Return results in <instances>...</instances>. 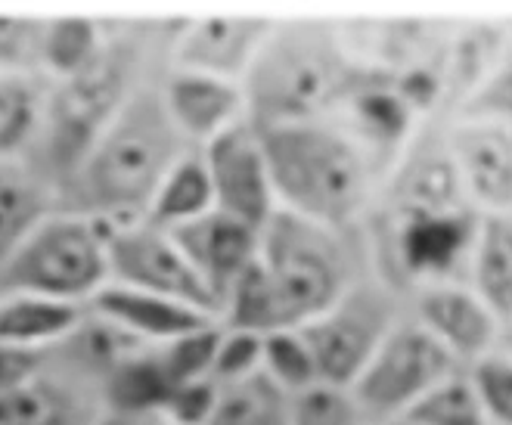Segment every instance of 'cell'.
<instances>
[{
    "label": "cell",
    "mask_w": 512,
    "mask_h": 425,
    "mask_svg": "<svg viewBox=\"0 0 512 425\" xmlns=\"http://www.w3.org/2000/svg\"><path fill=\"white\" fill-rule=\"evenodd\" d=\"M351 388L317 382L292 394V425H367Z\"/></svg>",
    "instance_id": "obj_27"
},
{
    "label": "cell",
    "mask_w": 512,
    "mask_h": 425,
    "mask_svg": "<svg viewBox=\"0 0 512 425\" xmlns=\"http://www.w3.org/2000/svg\"><path fill=\"white\" fill-rule=\"evenodd\" d=\"M112 19L97 16H47L38 72L47 84H66L87 75L106 56Z\"/></svg>",
    "instance_id": "obj_18"
},
{
    "label": "cell",
    "mask_w": 512,
    "mask_h": 425,
    "mask_svg": "<svg viewBox=\"0 0 512 425\" xmlns=\"http://www.w3.org/2000/svg\"><path fill=\"white\" fill-rule=\"evenodd\" d=\"M56 208L63 190L32 159H0V264Z\"/></svg>",
    "instance_id": "obj_15"
},
{
    "label": "cell",
    "mask_w": 512,
    "mask_h": 425,
    "mask_svg": "<svg viewBox=\"0 0 512 425\" xmlns=\"http://www.w3.org/2000/svg\"><path fill=\"white\" fill-rule=\"evenodd\" d=\"M450 370H454V354L429 329L395 326L351 382V394L370 422L398 419L426 391L441 385Z\"/></svg>",
    "instance_id": "obj_7"
},
{
    "label": "cell",
    "mask_w": 512,
    "mask_h": 425,
    "mask_svg": "<svg viewBox=\"0 0 512 425\" xmlns=\"http://www.w3.org/2000/svg\"><path fill=\"white\" fill-rule=\"evenodd\" d=\"M94 425H168L162 413H140V410H118L103 407Z\"/></svg>",
    "instance_id": "obj_34"
},
{
    "label": "cell",
    "mask_w": 512,
    "mask_h": 425,
    "mask_svg": "<svg viewBox=\"0 0 512 425\" xmlns=\"http://www.w3.org/2000/svg\"><path fill=\"white\" fill-rule=\"evenodd\" d=\"M475 394L500 425H512V357L478 360Z\"/></svg>",
    "instance_id": "obj_30"
},
{
    "label": "cell",
    "mask_w": 512,
    "mask_h": 425,
    "mask_svg": "<svg viewBox=\"0 0 512 425\" xmlns=\"http://www.w3.org/2000/svg\"><path fill=\"white\" fill-rule=\"evenodd\" d=\"M419 320L450 354L466 360L485 354L497 336L494 314L485 308V301H478L463 289H426L419 295Z\"/></svg>",
    "instance_id": "obj_17"
},
{
    "label": "cell",
    "mask_w": 512,
    "mask_h": 425,
    "mask_svg": "<svg viewBox=\"0 0 512 425\" xmlns=\"http://www.w3.org/2000/svg\"><path fill=\"white\" fill-rule=\"evenodd\" d=\"M208 425H292V394L264 373L218 385V404Z\"/></svg>",
    "instance_id": "obj_23"
},
{
    "label": "cell",
    "mask_w": 512,
    "mask_h": 425,
    "mask_svg": "<svg viewBox=\"0 0 512 425\" xmlns=\"http://www.w3.org/2000/svg\"><path fill=\"white\" fill-rule=\"evenodd\" d=\"M106 242L109 283L184 301V305H193L218 320L212 295L205 292V286L199 283L190 261L184 258L168 230L140 218L106 227Z\"/></svg>",
    "instance_id": "obj_8"
},
{
    "label": "cell",
    "mask_w": 512,
    "mask_h": 425,
    "mask_svg": "<svg viewBox=\"0 0 512 425\" xmlns=\"http://www.w3.org/2000/svg\"><path fill=\"white\" fill-rule=\"evenodd\" d=\"M168 233L174 236L180 252H184V258L190 261L205 292L212 295L215 308H221L227 289L243 277L249 264L255 261L261 230L212 208L208 215L177 227V230H168Z\"/></svg>",
    "instance_id": "obj_13"
},
{
    "label": "cell",
    "mask_w": 512,
    "mask_h": 425,
    "mask_svg": "<svg viewBox=\"0 0 512 425\" xmlns=\"http://www.w3.org/2000/svg\"><path fill=\"white\" fill-rule=\"evenodd\" d=\"M159 94L174 131L184 137L190 149H202L230 128L249 121L246 90L239 81L165 66L159 78Z\"/></svg>",
    "instance_id": "obj_12"
},
{
    "label": "cell",
    "mask_w": 512,
    "mask_h": 425,
    "mask_svg": "<svg viewBox=\"0 0 512 425\" xmlns=\"http://www.w3.org/2000/svg\"><path fill=\"white\" fill-rule=\"evenodd\" d=\"M500 342H503V348H506V351L512 354V326H509V329L503 332V339H500Z\"/></svg>",
    "instance_id": "obj_36"
},
{
    "label": "cell",
    "mask_w": 512,
    "mask_h": 425,
    "mask_svg": "<svg viewBox=\"0 0 512 425\" xmlns=\"http://www.w3.org/2000/svg\"><path fill=\"white\" fill-rule=\"evenodd\" d=\"M208 180H212L215 208L224 215L261 230L277 215V193L261 134L252 121L230 128L218 140L199 149Z\"/></svg>",
    "instance_id": "obj_10"
},
{
    "label": "cell",
    "mask_w": 512,
    "mask_h": 425,
    "mask_svg": "<svg viewBox=\"0 0 512 425\" xmlns=\"http://www.w3.org/2000/svg\"><path fill=\"white\" fill-rule=\"evenodd\" d=\"M87 314H94L97 320H103L106 326L122 332L125 339L137 345H165L187 336V332L218 323L212 314L184 305V301L115 286V283H106L97 292V298L87 305Z\"/></svg>",
    "instance_id": "obj_14"
},
{
    "label": "cell",
    "mask_w": 512,
    "mask_h": 425,
    "mask_svg": "<svg viewBox=\"0 0 512 425\" xmlns=\"http://www.w3.org/2000/svg\"><path fill=\"white\" fill-rule=\"evenodd\" d=\"M258 134L277 208L323 227L351 230L367 205L376 165L348 128L333 118H317L258 128Z\"/></svg>",
    "instance_id": "obj_3"
},
{
    "label": "cell",
    "mask_w": 512,
    "mask_h": 425,
    "mask_svg": "<svg viewBox=\"0 0 512 425\" xmlns=\"http://www.w3.org/2000/svg\"><path fill=\"white\" fill-rule=\"evenodd\" d=\"M215 208L212 180H208L205 162L199 149H190L187 156H180L174 168L165 174L153 202L146 208V221H153L162 230H177Z\"/></svg>",
    "instance_id": "obj_20"
},
{
    "label": "cell",
    "mask_w": 512,
    "mask_h": 425,
    "mask_svg": "<svg viewBox=\"0 0 512 425\" xmlns=\"http://www.w3.org/2000/svg\"><path fill=\"white\" fill-rule=\"evenodd\" d=\"M277 19L270 16H184L174 19L165 66L243 84Z\"/></svg>",
    "instance_id": "obj_9"
},
{
    "label": "cell",
    "mask_w": 512,
    "mask_h": 425,
    "mask_svg": "<svg viewBox=\"0 0 512 425\" xmlns=\"http://www.w3.org/2000/svg\"><path fill=\"white\" fill-rule=\"evenodd\" d=\"M475 283L494 317L512 320V218L491 215L475 233Z\"/></svg>",
    "instance_id": "obj_24"
},
{
    "label": "cell",
    "mask_w": 512,
    "mask_h": 425,
    "mask_svg": "<svg viewBox=\"0 0 512 425\" xmlns=\"http://www.w3.org/2000/svg\"><path fill=\"white\" fill-rule=\"evenodd\" d=\"M351 230L280 211L258 233V267L274 292L283 329H298L329 311L364 273Z\"/></svg>",
    "instance_id": "obj_4"
},
{
    "label": "cell",
    "mask_w": 512,
    "mask_h": 425,
    "mask_svg": "<svg viewBox=\"0 0 512 425\" xmlns=\"http://www.w3.org/2000/svg\"><path fill=\"white\" fill-rule=\"evenodd\" d=\"M367 425H410L404 416H398V419H376V422H367Z\"/></svg>",
    "instance_id": "obj_35"
},
{
    "label": "cell",
    "mask_w": 512,
    "mask_h": 425,
    "mask_svg": "<svg viewBox=\"0 0 512 425\" xmlns=\"http://www.w3.org/2000/svg\"><path fill=\"white\" fill-rule=\"evenodd\" d=\"M466 112L478 118L491 115V118L512 121V59H506V63L475 90L472 100L466 103Z\"/></svg>",
    "instance_id": "obj_32"
},
{
    "label": "cell",
    "mask_w": 512,
    "mask_h": 425,
    "mask_svg": "<svg viewBox=\"0 0 512 425\" xmlns=\"http://www.w3.org/2000/svg\"><path fill=\"white\" fill-rule=\"evenodd\" d=\"M454 162L469 190L494 208H512V128L481 121L463 125L450 137Z\"/></svg>",
    "instance_id": "obj_16"
},
{
    "label": "cell",
    "mask_w": 512,
    "mask_h": 425,
    "mask_svg": "<svg viewBox=\"0 0 512 425\" xmlns=\"http://www.w3.org/2000/svg\"><path fill=\"white\" fill-rule=\"evenodd\" d=\"M261 373L286 394H298L320 382L314 354L298 329H277L261 339Z\"/></svg>",
    "instance_id": "obj_25"
},
{
    "label": "cell",
    "mask_w": 512,
    "mask_h": 425,
    "mask_svg": "<svg viewBox=\"0 0 512 425\" xmlns=\"http://www.w3.org/2000/svg\"><path fill=\"white\" fill-rule=\"evenodd\" d=\"M149 75L97 134L81 165L69 177L63 205L100 221L103 227L146 218L165 174L190 153L162 106L159 78Z\"/></svg>",
    "instance_id": "obj_1"
},
{
    "label": "cell",
    "mask_w": 512,
    "mask_h": 425,
    "mask_svg": "<svg viewBox=\"0 0 512 425\" xmlns=\"http://www.w3.org/2000/svg\"><path fill=\"white\" fill-rule=\"evenodd\" d=\"M329 22H277L243 81L255 128L333 118L370 78Z\"/></svg>",
    "instance_id": "obj_2"
},
{
    "label": "cell",
    "mask_w": 512,
    "mask_h": 425,
    "mask_svg": "<svg viewBox=\"0 0 512 425\" xmlns=\"http://www.w3.org/2000/svg\"><path fill=\"white\" fill-rule=\"evenodd\" d=\"M475 242V215L466 208H391L388 255L401 277H441Z\"/></svg>",
    "instance_id": "obj_11"
},
{
    "label": "cell",
    "mask_w": 512,
    "mask_h": 425,
    "mask_svg": "<svg viewBox=\"0 0 512 425\" xmlns=\"http://www.w3.org/2000/svg\"><path fill=\"white\" fill-rule=\"evenodd\" d=\"M395 317L398 301L391 283L364 270L333 308L298 326L314 354L320 382L351 388L388 332L398 326Z\"/></svg>",
    "instance_id": "obj_6"
},
{
    "label": "cell",
    "mask_w": 512,
    "mask_h": 425,
    "mask_svg": "<svg viewBox=\"0 0 512 425\" xmlns=\"http://www.w3.org/2000/svg\"><path fill=\"white\" fill-rule=\"evenodd\" d=\"M44 354L47 351H22V348L0 345V394H10L32 379L41 370Z\"/></svg>",
    "instance_id": "obj_33"
},
{
    "label": "cell",
    "mask_w": 512,
    "mask_h": 425,
    "mask_svg": "<svg viewBox=\"0 0 512 425\" xmlns=\"http://www.w3.org/2000/svg\"><path fill=\"white\" fill-rule=\"evenodd\" d=\"M109 283L106 227L75 208H56L0 264V292H25L87 308Z\"/></svg>",
    "instance_id": "obj_5"
},
{
    "label": "cell",
    "mask_w": 512,
    "mask_h": 425,
    "mask_svg": "<svg viewBox=\"0 0 512 425\" xmlns=\"http://www.w3.org/2000/svg\"><path fill=\"white\" fill-rule=\"evenodd\" d=\"M87 308L66 305L41 295L0 292V345L22 351H50L69 339Z\"/></svg>",
    "instance_id": "obj_19"
},
{
    "label": "cell",
    "mask_w": 512,
    "mask_h": 425,
    "mask_svg": "<svg viewBox=\"0 0 512 425\" xmlns=\"http://www.w3.org/2000/svg\"><path fill=\"white\" fill-rule=\"evenodd\" d=\"M261 339L264 336H255V332H239V329L221 326L218 348L212 357V379L218 385H227V382H239V379L261 373Z\"/></svg>",
    "instance_id": "obj_29"
},
{
    "label": "cell",
    "mask_w": 512,
    "mask_h": 425,
    "mask_svg": "<svg viewBox=\"0 0 512 425\" xmlns=\"http://www.w3.org/2000/svg\"><path fill=\"white\" fill-rule=\"evenodd\" d=\"M218 404V382L196 379L171 391V398L162 410L168 425H208Z\"/></svg>",
    "instance_id": "obj_31"
},
{
    "label": "cell",
    "mask_w": 512,
    "mask_h": 425,
    "mask_svg": "<svg viewBox=\"0 0 512 425\" xmlns=\"http://www.w3.org/2000/svg\"><path fill=\"white\" fill-rule=\"evenodd\" d=\"M404 419L410 425H485V407L466 382H441L419 398Z\"/></svg>",
    "instance_id": "obj_26"
},
{
    "label": "cell",
    "mask_w": 512,
    "mask_h": 425,
    "mask_svg": "<svg viewBox=\"0 0 512 425\" xmlns=\"http://www.w3.org/2000/svg\"><path fill=\"white\" fill-rule=\"evenodd\" d=\"M47 16L0 13V75H41L38 53Z\"/></svg>",
    "instance_id": "obj_28"
},
{
    "label": "cell",
    "mask_w": 512,
    "mask_h": 425,
    "mask_svg": "<svg viewBox=\"0 0 512 425\" xmlns=\"http://www.w3.org/2000/svg\"><path fill=\"white\" fill-rule=\"evenodd\" d=\"M50 84L41 75H0V159L25 156L38 140Z\"/></svg>",
    "instance_id": "obj_21"
},
{
    "label": "cell",
    "mask_w": 512,
    "mask_h": 425,
    "mask_svg": "<svg viewBox=\"0 0 512 425\" xmlns=\"http://www.w3.org/2000/svg\"><path fill=\"white\" fill-rule=\"evenodd\" d=\"M395 208L454 211L460 205V168L441 149H419L395 184Z\"/></svg>",
    "instance_id": "obj_22"
}]
</instances>
